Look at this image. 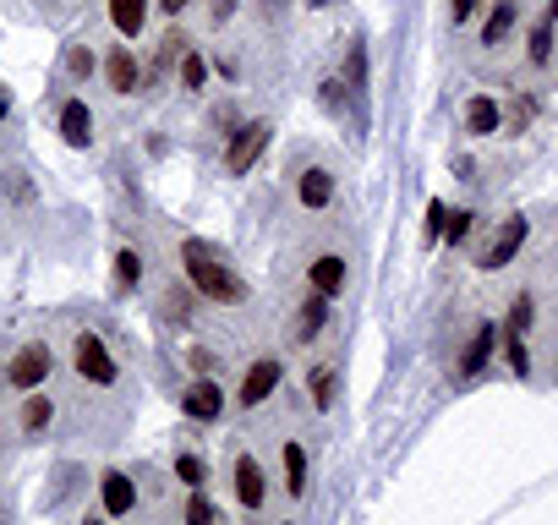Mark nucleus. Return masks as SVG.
Returning a JSON list of instances; mask_svg holds the SVG:
<instances>
[{"instance_id": "obj_1", "label": "nucleus", "mask_w": 558, "mask_h": 525, "mask_svg": "<svg viewBox=\"0 0 558 525\" xmlns=\"http://www.w3.org/2000/svg\"><path fill=\"white\" fill-rule=\"evenodd\" d=\"M181 263H186V279H192L208 301H241V296H247V285H241L225 263H214V252H208L203 241H186V247H181Z\"/></svg>"}, {"instance_id": "obj_2", "label": "nucleus", "mask_w": 558, "mask_h": 525, "mask_svg": "<svg viewBox=\"0 0 558 525\" xmlns=\"http://www.w3.org/2000/svg\"><path fill=\"white\" fill-rule=\"evenodd\" d=\"M269 132H274L269 121H247V126H241V132L230 137L225 170H230V175H247V170L258 165V159H263V148H269Z\"/></svg>"}, {"instance_id": "obj_3", "label": "nucleus", "mask_w": 558, "mask_h": 525, "mask_svg": "<svg viewBox=\"0 0 558 525\" xmlns=\"http://www.w3.org/2000/svg\"><path fill=\"white\" fill-rule=\"evenodd\" d=\"M6 378H11V389H22V394H28V389H39V383L50 378V350H44V345L17 350V361H11V372H6Z\"/></svg>"}, {"instance_id": "obj_4", "label": "nucleus", "mask_w": 558, "mask_h": 525, "mask_svg": "<svg viewBox=\"0 0 558 525\" xmlns=\"http://www.w3.org/2000/svg\"><path fill=\"white\" fill-rule=\"evenodd\" d=\"M77 372H83L88 383H115V356L104 350L99 334H83V340H77Z\"/></svg>"}, {"instance_id": "obj_5", "label": "nucleus", "mask_w": 558, "mask_h": 525, "mask_svg": "<svg viewBox=\"0 0 558 525\" xmlns=\"http://www.w3.org/2000/svg\"><path fill=\"white\" fill-rule=\"evenodd\" d=\"M274 389H279V361H252L247 378H241V405H247V411H258Z\"/></svg>"}, {"instance_id": "obj_6", "label": "nucleus", "mask_w": 558, "mask_h": 525, "mask_svg": "<svg viewBox=\"0 0 558 525\" xmlns=\"http://www.w3.org/2000/svg\"><path fill=\"white\" fill-rule=\"evenodd\" d=\"M520 241H526V219L515 214V219H504V230L493 236V247L482 252V268H504V263L520 252Z\"/></svg>"}, {"instance_id": "obj_7", "label": "nucleus", "mask_w": 558, "mask_h": 525, "mask_svg": "<svg viewBox=\"0 0 558 525\" xmlns=\"http://www.w3.org/2000/svg\"><path fill=\"white\" fill-rule=\"evenodd\" d=\"M219 411H225V389H219L214 378H197L192 394H186V416H197V422H214Z\"/></svg>"}, {"instance_id": "obj_8", "label": "nucleus", "mask_w": 558, "mask_h": 525, "mask_svg": "<svg viewBox=\"0 0 558 525\" xmlns=\"http://www.w3.org/2000/svg\"><path fill=\"white\" fill-rule=\"evenodd\" d=\"M61 137H66L72 148H88V143H93V115H88L83 99H66V104H61Z\"/></svg>"}, {"instance_id": "obj_9", "label": "nucleus", "mask_w": 558, "mask_h": 525, "mask_svg": "<svg viewBox=\"0 0 558 525\" xmlns=\"http://www.w3.org/2000/svg\"><path fill=\"white\" fill-rule=\"evenodd\" d=\"M236 498H241V509L263 504V465L252 460V454H241V460H236Z\"/></svg>"}, {"instance_id": "obj_10", "label": "nucleus", "mask_w": 558, "mask_h": 525, "mask_svg": "<svg viewBox=\"0 0 558 525\" xmlns=\"http://www.w3.org/2000/svg\"><path fill=\"white\" fill-rule=\"evenodd\" d=\"M493 345H498V329H493V323H476L471 345H465V356H460V372H465V378L487 367V356H493Z\"/></svg>"}, {"instance_id": "obj_11", "label": "nucleus", "mask_w": 558, "mask_h": 525, "mask_svg": "<svg viewBox=\"0 0 558 525\" xmlns=\"http://www.w3.org/2000/svg\"><path fill=\"white\" fill-rule=\"evenodd\" d=\"M104 77H110L115 93H137V61H132V50H110V55H104Z\"/></svg>"}, {"instance_id": "obj_12", "label": "nucleus", "mask_w": 558, "mask_h": 525, "mask_svg": "<svg viewBox=\"0 0 558 525\" xmlns=\"http://www.w3.org/2000/svg\"><path fill=\"white\" fill-rule=\"evenodd\" d=\"M465 126H471V137H493L498 132V99L476 93V99L465 104Z\"/></svg>"}, {"instance_id": "obj_13", "label": "nucleus", "mask_w": 558, "mask_h": 525, "mask_svg": "<svg viewBox=\"0 0 558 525\" xmlns=\"http://www.w3.org/2000/svg\"><path fill=\"white\" fill-rule=\"evenodd\" d=\"M329 197H334V175L329 170H323V165L301 170V203H307V208H329Z\"/></svg>"}, {"instance_id": "obj_14", "label": "nucleus", "mask_w": 558, "mask_h": 525, "mask_svg": "<svg viewBox=\"0 0 558 525\" xmlns=\"http://www.w3.org/2000/svg\"><path fill=\"white\" fill-rule=\"evenodd\" d=\"M329 323V296H307L301 301V318H296V340H318V329Z\"/></svg>"}, {"instance_id": "obj_15", "label": "nucleus", "mask_w": 558, "mask_h": 525, "mask_svg": "<svg viewBox=\"0 0 558 525\" xmlns=\"http://www.w3.org/2000/svg\"><path fill=\"white\" fill-rule=\"evenodd\" d=\"M110 22L126 33V39H137L148 22V0H110Z\"/></svg>"}, {"instance_id": "obj_16", "label": "nucleus", "mask_w": 558, "mask_h": 525, "mask_svg": "<svg viewBox=\"0 0 558 525\" xmlns=\"http://www.w3.org/2000/svg\"><path fill=\"white\" fill-rule=\"evenodd\" d=\"M345 88H351V99H367V44L351 39V50H345Z\"/></svg>"}, {"instance_id": "obj_17", "label": "nucleus", "mask_w": 558, "mask_h": 525, "mask_svg": "<svg viewBox=\"0 0 558 525\" xmlns=\"http://www.w3.org/2000/svg\"><path fill=\"white\" fill-rule=\"evenodd\" d=\"M132 504H137L132 482H126L121 471H104V509H110V515H126Z\"/></svg>"}, {"instance_id": "obj_18", "label": "nucleus", "mask_w": 558, "mask_h": 525, "mask_svg": "<svg viewBox=\"0 0 558 525\" xmlns=\"http://www.w3.org/2000/svg\"><path fill=\"white\" fill-rule=\"evenodd\" d=\"M340 285H345V258H318V263H312V290L334 296Z\"/></svg>"}, {"instance_id": "obj_19", "label": "nucleus", "mask_w": 558, "mask_h": 525, "mask_svg": "<svg viewBox=\"0 0 558 525\" xmlns=\"http://www.w3.org/2000/svg\"><path fill=\"white\" fill-rule=\"evenodd\" d=\"M285 487L290 498L307 493V454H301V443H285Z\"/></svg>"}, {"instance_id": "obj_20", "label": "nucleus", "mask_w": 558, "mask_h": 525, "mask_svg": "<svg viewBox=\"0 0 558 525\" xmlns=\"http://www.w3.org/2000/svg\"><path fill=\"white\" fill-rule=\"evenodd\" d=\"M509 28H515V0H498L493 17H487V28H482V44H504Z\"/></svg>"}, {"instance_id": "obj_21", "label": "nucleus", "mask_w": 558, "mask_h": 525, "mask_svg": "<svg viewBox=\"0 0 558 525\" xmlns=\"http://www.w3.org/2000/svg\"><path fill=\"white\" fill-rule=\"evenodd\" d=\"M318 99H323V110H329V115H345V104H351V88H345V77H329V83L318 88Z\"/></svg>"}, {"instance_id": "obj_22", "label": "nucleus", "mask_w": 558, "mask_h": 525, "mask_svg": "<svg viewBox=\"0 0 558 525\" xmlns=\"http://www.w3.org/2000/svg\"><path fill=\"white\" fill-rule=\"evenodd\" d=\"M50 416H55V405L44 400V394H28V405H22V427H28V433H39Z\"/></svg>"}, {"instance_id": "obj_23", "label": "nucleus", "mask_w": 558, "mask_h": 525, "mask_svg": "<svg viewBox=\"0 0 558 525\" xmlns=\"http://www.w3.org/2000/svg\"><path fill=\"white\" fill-rule=\"evenodd\" d=\"M531 61H537V66H542V61H553V22H548V17L531 28Z\"/></svg>"}, {"instance_id": "obj_24", "label": "nucleus", "mask_w": 558, "mask_h": 525, "mask_svg": "<svg viewBox=\"0 0 558 525\" xmlns=\"http://www.w3.org/2000/svg\"><path fill=\"white\" fill-rule=\"evenodd\" d=\"M504 356H509V367L526 378L531 372V350H526V334H504Z\"/></svg>"}, {"instance_id": "obj_25", "label": "nucleus", "mask_w": 558, "mask_h": 525, "mask_svg": "<svg viewBox=\"0 0 558 525\" xmlns=\"http://www.w3.org/2000/svg\"><path fill=\"white\" fill-rule=\"evenodd\" d=\"M176 476H181V482H186V487H192V493H197V487H203V482H208V465H203V460H197V454H181V460H176Z\"/></svg>"}, {"instance_id": "obj_26", "label": "nucleus", "mask_w": 558, "mask_h": 525, "mask_svg": "<svg viewBox=\"0 0 558 525\" xmlns=\"http://www.w3.org/2000/svg\"><path fill=\"white\" fill-rule=\"evenodd\" d=\"M312 405H318V411H329V405H334V372L329 367L312 372Z\"/></svg>"}, {"instance_id": "obj_27", "label": "nucleus", "mask_w": 558, "mask_h": 525, "mask_svg": "<svg viewBox=\"0 0 558 525\" xmlns=\"http://www.w3.org/2000/svg\"><path fill=\"white\" fill-rule=\"evenodd\" d=\"M471 225H476V214H465V208H460V214H449L444 219V241H449V247H460V241L471 236Z\"/></svg>"}, {"instance_id": "obj_28", "label": "nucleus", "mask_w": 558, "mask_h": 525, "mask_svg": "<svg viewBox=\"0 0 558 525\" xmlns=\"http://www.w3.org/2000/svg\"><path fill=\"white\" fill-rule=\"evenodd\" d=\"M186 525H219L214 504H208L203 493H192V498H186Z\"/></svg>"}, {"instance_id": "obj_29", "label": "nucleus", "mask_w": 558, "mask_h": 525, "mask_svg": "<svg viewBox=\"0 0 558 525\" xmlns=\"http://www.w3.org/2000/svg\"><path fill=\"white\" fill-rule=\"evenodd\" d=\"M444 219H449V208L433 197V203H427V225H422V241H427V247H433V241L444 236Z\"/></svg>"}, {"instance_id": "obj_30", "label": "nucleus", "mask_w": 558, "mask_h": 525, "mask_svg": "<svg viewBox=\"0 0 558 525\" xmlns=\"http://www.w3.org/2000/svg\"><path fill=\"white\" fill-rule=\"evenodd\" d=\"M203 77H208L203 55H197V50H186V55H181V83H186V88H203Z\"/></svg>"}, {"instance_id": "obj_31", "label": "nucleus", "mask_w": 558, "mask_h": 525, "mask_svg": "<svg viewBox=\"0 0 558 525\" xmlns=\"http://www.w3.org/2000/svg\"><path fill=\"white\" fill-rule=\"evenodd\" d=\"M115 279H121V285L132 290L137 279H143V258H137V252H121V258H115Z\"/></svg>"}, {"instance_id": "obj_32", "label": "nucleus", "mask_w": 558, "mask_h": 525, "mask_svg": "<svg viewBox=\"0 0 558 525\" xmlns=\"http://www.w3.org/2000/svg\"><path fill=\"white\" fill-rule=\"evenodd\" d=\"M66 66H72V77H88V72H93V55L83 50V44H77V50L66 55Z\"/></svg>"}, {"instance_id": "obj_33", "label": "nucleus", "mask_w": 558, "mask_h": 525, "mask_svg": "<svg viewBox=\"0 0 558 525\" xmlns=\"http://www.w3.org/2000/svg\"><path fill=\"white\" fill-rule=\"evenodd\" d=\"M471 11H476V0H449V17H455V22H465Z\"/></svg>"}, {"instance_id": "obj_34", "label": "nucleus", "mask_w": 558, "mask_h": 525, "mask_svg": "<svg viewBox=\"0 0 558 525\" xmlns=\"http://www.w3.org/2000/svg\"><path fill=\"white\" fill-rule=\"evenodd\" d=\"M230 6H236V0H214V17L225 22V17H230Z\"/></svg>"}, {"instance_id": "obj_35", "label": "nucleus", "mask_w": 558, "mask_h": 525, "mask_svg": "<svg viewBox=\"0 0 558 525\" xmlns=\"http://www.w3.org/2000/svg\"><path fill=\"white\" fill-rule=\"evenodd\" d=\"M6 110H11V93H6V83H0V121H6Z\"/></svg>"}, {"instance_id": "obj_36", "label": "nucleus", "mask_w": 558, "mask_h": 525, "mask_svg": "<svg viewBox=\"0 0 558 525\" xmlns=\"http://www.w3.org/2000/svg\"><path fill=\"white\" fill-rule=\"evenodd\" d=\"M159 6H165V11H186V0H159Z\"/></svg>"}, {"instance_id": "obj_37", "label": "nucleus", "mask_w": 558, "mask_h": 525, "mask_svg": "<svg viewBox=\"0 0 558 525\" xmlns=\"http://www.w3.org/2000/svg\"><path fill=\"white\" fill-rule=\"evenodd\" d=\"M553 17H558V0H553Z\"/></svg>"}, {"instance_id": "obj_38", "label": "nucleus", "mask_w": 558, "mask_h": 525, "mask_svg": "<svg viewBox=\"0 0 558 525\" xmlns=\"http://www.w3.org/2000/svg\"><path fill=\"white\" fill-rule=\"evenodd\" d=\"M88 525H104V520H88Z\"/></svg>"}, {"instance_id": "obj_39", "label": "nucleus", "mask_w": 558, "mask_h": 525, "mask_svg": "<svg viewBox=\"0 0 558 525\" xmlns=\"http://www.w3.org/2000/svg\"><path fill=\"white\" fill-rule=\"evenodd\" d=\"M312 6H323V0H312Z\"/></svg>"}]
</instances>
